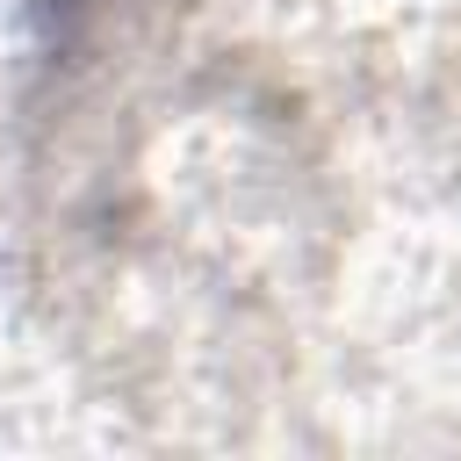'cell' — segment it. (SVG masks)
I'll return each instance as SVG.
<instances>
[{"label":"cell","mask_w":461,"mask_h":461,"mask_svg":"<svg viewBox=\"0 0 461 461\" xmlns=\"http://www.w3.org/2000/svg\"><path fill=\"white\" fill-rule=\"evenodd\" d=\"M29 7H36V22H43L50 36H65V29H72V14H79L86 0H29Z\"/></svg>","instance_id":"1"}]
</instances>
